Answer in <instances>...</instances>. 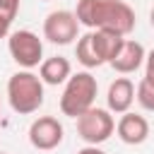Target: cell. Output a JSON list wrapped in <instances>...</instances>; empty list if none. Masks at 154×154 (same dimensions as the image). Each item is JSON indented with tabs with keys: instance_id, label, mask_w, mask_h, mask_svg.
<instances>
[{
	"instance_id": "cell-1",
	"label": "cell",
	"mask_w": 154,
	"mask_h": 154,
	"mask_svg": "<svg viewBox=\"0 0 154 154\" xmlns=\"http://www.w3.org/2000/svg\"><path fill=\"white\" fill-rule=\"evenodd\" d=\"M75 17L79 26L106 29L118 36H128L135 29V10L123 0H77Z\"/></svg>"
},
{
	"instance_id": "cell-2",
	"label": "cell",
	"mask_w": 154,
	"mask_h": 154,
	"mask_svg": "<svg viewBox=\"0 0 154 154\" xmlns=\"http://www.w3.org/2000/svg\"><path fill=\"white\" fill-rule=\"evenodd\" d=\"M7 101L10 108L19 116L36 113L43 106V82L29 70H19L7 79Z\"/></svg>"
},
{
	"instance_id": "cell-3",
	"label": "cell",
	"mask_w": 154,
	"mask_h": 154,
	"mask_svg": "<svg viewBox=\"0 0 154 154\" xmlns=\"http://www.w3.org/2000/svg\"><path fill=\"white\" fill-rule=\"evenodd\" d=\"M96 94H99V84H96V77L89 70L70 75L67 82H65L63 96H60V111H63V116H70V118L82 116L87 108L94 106Z\"/></svg>"
},
{
	"instance_id": "cell-4",
	"label": "cell",
	"mask_w": 154,
	"mask_h": 154,
	"mask_svg": "<svg viewBox=\"0 0 154 154\" xmlns=\"http://www.w3.org/2000/svg\"><path fill=\"white\" fill-rule=\"evenodd\" d=\"M75 120H77V135H79L87 144H101V142H106V140L113 135V130H116V120H113V116H111L108 108H96V106H91V108H87L82 116H77Z\"/></svg>"
},
{
	"instance_id": "cell-5",
	"label": "cell",
	"mask_w": 154,
	"mask_h": 154,
	"mask_svg": "<svg viewBox=\"0 0 154 154\" xmlns=\"http://www.w3.org/2000/svg\"><path fill=\"white\" fill-rule=\"evenodd\" d=\"M7 51H10L12 60L24 70L41 65V60H43V41L29 29L12 31L7 36Z\"/></svg>"
},
{
	"instance_id": "cell-6",
	"label": "cell",
	"mask_w": 154,
	"mask_h": 154,
	"mask_svg": "<svg viewBox=\"0 0 154 154\" xmlns=\"http://www.w3.org/2000/svg\"><path fill=\"white\" fill-rule=\"evenodd\" d=\"M79 34V22L75 12L70 10H53L43 19V38L55 43V46H67L77 38Z\"/></svg>"
},
{
	"instance_id": "cell-7",
	"label": "cell",
	"mask_w": 154,
	"mask_h": 154,
	"mask_svg": "<svg viewBox=\"0 0 154 154\" xmlns=\"http://www.w3.org/2000/svg\"><path fill=\"white\" fill-rule=\"evenodd\" d=\"M63 123L53 116H38L31 125H29V142L34 149L38 152H51L63 142Z\"/></svg>"
},
{
	"instance_id": "cell-8",
	"label": "cell",
	"mask_w": 154,
	"mask_h": 154,
	"mask_svg": "<svg viewBox=\"0 0 154 154\" xmlns=\"http://www.w3.org/2000/svg\"><path fill=\"white\" fill-rule=\"evenodd\" d=\"M144 55H147V51H144V46H142L140 41H135V38H123L118 53L113 55V60H111L108 65H111L116 72H120V75H132V72H137V70L144 65Z\"/></svg>"
},
{
	"instance_id": "cell-9",
	"label": "cell",
	"mask_w": 154,
	"mask_h": 154,
	"mask_svg": "<svg viewBox=\"0 0 154 154\" xmlns=\"http://www.w3.org/2000/svg\"><path fill=\"white\" fill-rule=\"evenodd\" d=\"M116 132H118L120 142L135 147V144H142L149 137V123H147L144 116L132 113V111H125V113H120V118L116 123Z\"/></svg>"
},
{
	"instance_id": "cell-10",
	"label": "cell",
	"mask_w": 154,
	"mask_h": 154,
	"mask_svg": "<svg viewBox=\"0 0 154 154\" xmlns=\"http://www.w3.org/2000/svg\"><path fill=\"white\" fill-rule=\"evenodd\" d=\"M132 101H135V84H132V79H128V77H116V79L111 82L108 91H106V108H108L111 113H118V116H120V113L130 111Z\"/></svg>"
},
{
	"instance_id": "cell-11",
	"label": "cell",
	"mask_w": 154,
	"mask_h": 154,
	"mask_svg": "<svg viewBox=\"0 0 154 154\" xmlns=\"http://www.w3.org/2000/svg\"><path fill=\"white\" fill-rule=\"evenodd\" d=\"M72 75V65L67 58L63 55H53V58H46L41 60L38 65V77L43 84H51V87H58L63 82H67V77Z\"/></svg>"
},
{
	"instance_id": "cell-12",
	"label": "cell",
	"mask_w": 154,
	"mask_h": 154,
	"mask_svg": "<svg viewBox=\"0 0 154 154\" xmlns=\"http://www.w3.org/2000/svg\"><path fill=\"white\" fill-rule=\"evenodd\" d=\"M89 31H91V41H94V48H96L101 63H103V65L111 63L113 55L118 53V48H120V43H123L125 36H118V34L106 31V29H89Z\"/></svg>"
},
{
	"instance_id": "cell-13",
	"label": "cell",
	"mask_w": 154,
	"mask_h": 154,
	"mask_svg": "<svg viewBox=\"0 0 154 154\" xmlns=\"http://www.w3.org/2000/svg\"><path fill=\"white\" fill-rule=\"evenodd\" d=\"M75 55H77V63H79V65H84L87 70L103 65V63H101V58H99V53H96V48H94V41H91V31H87L84 36H79V38H77V46H75Z\"/></svg>"
},
{
	"instance_id": "cell-14",
	"label": "cell",
	"mask_w": 154,
	"mask_h": 154,
	"mask_svg": "<svg viewBox=\"0 0 154 154\" xmlns=\"http://www.w3.org/2000/svg\"><path fill=\"white\" fill-rule=\"evenodd\" d=\"M135 99L144 111H154V84H149L144 77L140 79V84L135 87Z\"/></svg>"
},
{
	"instance_id": "cell-15",
	"label": "cell",
	"mask_w": 154,
	"mask_h": 154,
	"mask_svg": "<svg viewBox=\"0 0 154 154\" xmlns=\"http://www.w3.org/2000/svg\"><path fill=\"white\" fill-rule=\"evenodd\" d=\"M19 5H22V0H0V14L14 19L19 12Z\"/></svg>"
},
{
	"instance_id": "cell-16",
	"label": "cell",
	"mask_w": 154,
	"mask_h": 154,
	"mask_svg": "<svg viewBox=\"0 0 154 154\" xmlns=\"http://www.w3.org/2000/svg\"><path fill=\"white\" fill-rule=\"evenodd\" d=\"M144 79L149 84H154V48L144 55Z\"/></svg>"
},
{
	"instance_id": "cell-17",
	"label": "cell",
	"mask_w": 154,
	"mask_h": 154,
	"mask_svg": "<svg viewBox=\"0 0 154 154\" xmlns=\"http://www.w3.org/2000/svg\"><path fill=\"white\" fill-rule=\"evenodd\" d=\"M10 26H12V19L0 14V38H7L10 36Z\"/></svg>"
},
{
	"instance_id": "cell-18",
	"label": "cell",
	"mask_w": 154,
	"mask_h": 154,
	"mask_svg": "<svg viewBox=\"0 0 154 154\" xmlns=\"http://www.w3.org/2000/svg\"><path fill=\"white\" fill-rule=\"evenodd\" d=\"M77 154H106V152H103L99 144H87V147H82Z\"/></svg>"
},
{
	"instance_id": "cell-19",
	"label": "cell",
	"mask_w": 154,
	"mask_h": 154,
	"mask_svg": "<svg viewBox=\"0 0 154 154\" xmlns=\"http://www.w3.org/2000/svg\"><path fill=\"white\" fill-rule=\"evenodd\" d=\"M149 22H152V26H154V7H152V12H149Z\"/></svg>"
},
{
	"instance_id": "cell-20",
	"label": "cell",
	"mask_w": 154,
	"mask_h": 154,
	"mask_svg": "<svg viewBox=\"0 0 154 154\" xmlns=\"http://www.w3.org/2000/svg\"><path fill=\"white\" fill-rule=\"evenodd\" d=\"M0 154H7V152H0Z\"/></svg>"
}]
</instances>
